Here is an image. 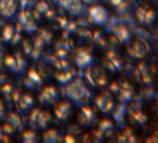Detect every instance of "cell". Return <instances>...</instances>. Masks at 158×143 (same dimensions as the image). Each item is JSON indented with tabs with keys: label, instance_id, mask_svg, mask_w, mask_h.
<instances>
[{
	"label": "cell",
	"instance_id": "obj_1",
	"mask_svg": "<svg viewBox=\"0 0 158 143\" xmlns=\"http://www.w3.org/2000/svg\"><path fill=\"white\" fill-rule=\"evenodd\" d=\"M112 14L113 13L106 6L100 2L89 7L88 20L90 24L99 28H102L110 22Z\"/></svg>",
	"mask_w": 158,
	"mask_h": 143
},
{
	"label": "cell",
	"instance_id": "obj_2",
	"mask_svg": "<svg viewBox=\"0 0 158 143\" xmlns=\"http://www.w3.org/2000/svg\"><path fill=\"white\" fill-rule=\"evenodd\" d=\"M135 18L137 22L144 27L151 28L158 21V14L155 10V7L141 4L135 12Z\"/></svg>",
	"mask_w": 158,
	"mask_h": 143
},
{
	"label": "cell",
	"instance_id": "obj_3",
	"mask_svg": "<svg viewBox=\"0 0 158 143\" xmlns=\"http://www.w3.org/2000/svg\"><path fill=\"white\" fill-rule=\"evenodd\" d=\"M57 8L66 17L77 19L83 16L85 5L81 0H58Z\"/></svg>",
	"mask_w": 158,
	"mask_h": 143
},
{
	"label": "cell",
	"instance_id": "obj_4",
	"mask_svg": "<svg viewBox=\"0 0 158 143\" xmlns=\"http://www.w3.org/2000/svg\"><path fill=\"white\" fill-rule=\"evenodd\" d=\"M115 97L111 90H101L94 98V108L101 113H110L115 105Z\"/></svg>",
	"mask_w": 158,
	"mask_h": 143
},
{
	"label": "cell",
	"instance_id": "obj_5",
	"mask_svg": "<svg viewBox=\"0 0 158 143\" xmlns=\"http://www.w3.org/2000/svg\"><path fill=\"white\" fill-rule=\"evenodd\" d=\"M126 50L130 58L140 60L147 56L149 47L147 42L143 38L136 36L130 38L127 42Z\"/></svg>",
	"mask_w": 158,
	"mask_h": 143
},
{
	"label": "cell",
	"instance_id": "obj_6",
	"mask_svg": "<svg viewBox=\"0 0 158 143\" xmlns=\"http://www.w3.org/2000/svg\"><path fill=\"white\" fill-rule=\"evenodd\" d=\"M56 10L54 6L50 3L48 0H38L35 4L33 11H32V18L37 22H47L52 20L55 16Z\"/></svg>",
	"mask_w": 158,
	"mask_h": 143
},
{
	"label": "cell",
	"instance_id": "obj_7",
	"mask_svg": "<svg viewBox=\"0 0 158 143\" xmlns=\"http://www.w3.org/2000/svg\"><path fill=\"white\" fill-rule=\"evenodd\" d=\"M40 91L37 97V102L43 108H52L61 99L60 92L55 86H45Z\"/></svg>",
	"mask_w": 158,
	"mask_h": 143
},
{
	"label": "cell",
	"instance_id": "obj_8",
	"mask_svg": "<svg viewBox=\"0 0 158 143\" xmlns=\"http://www.w3.org/2000/svg\"><path fill=\"white\" fill-rule=\"evenodd\" d=\"M52 115L53 119L59 120L60 122H67L72 116H74L75 112L72 101L69 100H60L52 107Z\"/></svg>",
	"mask_w": 158,
	"mask_h": 143
},
{
	"label": "cell",
	"instance_id": "obj_9",
	"mask_svg": "<svg viewBox=\"0 0 158 143\" xmlns=\"http://www.w3.org/2000/svg\"><path fill=\"white\" fill-rule=\"evenodd\" d=\"M21 11V0H0V18L10 22L16 19Z\"/></svg>",
	"mask_w": 158,
	"mask_h": 143
},
{
	"label": "cell",
	"instance_id": "obj_10",
	"mask_svg": "<svg viewBox=\"0 0 158 143\" xmlns=\"http://www.w3.org/2000/svg\"><path fill=\"white\" fill-rule=\"evenodd\" d=\"M88 91L89 89L84 83L73 80L66 87V94L68 98L67 100L73 102H81L87 98Z\"/></svg>",
	"mask_w": 158,
	"mask_h": 143
},
{
	"label": "cell",
	"instance_id": "obj_11",
	"mask_svg": "<svg viewBox=\"0 0 158 143\" xmlns=\"http://www.w3.org/2000/svg\"><path fill=\"white\" fill-rule=\"evenodd\" d=\"M101 2L106 6L112 13L117 15H125L131 10V0H101Z\"/></svg>",
	"mask_w": 158,
	"mask_h": 143
},
{
	"label": "cell",
	"instance_id": "obj_12",
	"mask_svg": "<svg viewBox=\"0 0 158 143\" xmlns=\"http://www.w3.org/2000/svg\"><path fill=\"white\" fill-rule=\"evenodd\" d=\"M132 93L133 92H132L131 86L129 85L128 82H126V81L119 83V85L117 86V91L113 92L115 99L120 100L122 101H126L129 100L132 97Z\"/></svg>",
	"mask_w": 158,
	"mask_h": 143
},
{
	"label": "cell",
	"instance_id": "obj_13",
	"mask_svg": "<svg viewBox=\"0 0 158 143\" xmlns=\"http://www.w3.org/2000/svg\"><path fill=\"white\" fill-rule=\"evenodd\" d=\"M81 1L83 2V4L87 7H90L92 5H95L97 3H100L101 0H81Z\"/></svg>",
	"mask_w": 158,
	"mask_h": 143
},
{
	"label": "cell",
	"instance_id": "obj_14",
	"mask_svg": "<svg viewBox=\"0 0 158 143\" xmlns=\"http://www.w3.org/2000/svg\"><path fill=\"white\" fill-rule=\"evenodd\" d=\"M142 1H143V4L150 5L152 7H156L158 5V0H142Z\"/></svg>",
	"mask_w": 158,
	"mask_h": 143
}]
</instances>
